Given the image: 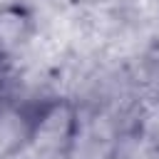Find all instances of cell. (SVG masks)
<instances>
[{"label":"cell","mask_w":159,"mask_h":159,"mask_svg":"<svg viewBox=\"0 0 159 159\" xmlns=\"http://www.w3.org/2000/svg\"><path fill=\"white\" fill-rule=\"evenodd\" d=\"M82 132L80 104L70 97L27 99V149L65 159L75 152Z\"/></svg>","instance_id":"obj_1"},{"label":"cell","mask_w":159,"mask_h":159,"mask_svg":"<svg viewBox=\"0 0 159 159\" xmlns=\"http://www.w3.org/2000/svg\"><path fill=\"white\" fill-rule=\"evenodd\" d=\"M37 17L30 2L7 0L0 5V57L10 62L35 35Z\"/></svg>","instance_id":"obj_2"},{"label":"cell","mask_w":159,"mask_h":159,"mask_svg":"<svg viewBox=\"0 0 159 159\" xmlns=\"http://www.w3.org/2000/svg\"><path fill=\"white\" fill-rule=\"evenodd\" d=\"M27 149V102L0 104V159Z\"/></svg>","instance_id":"obj_3"},{"label":"cell","mask_w":159,"mask_h":159,"mask_svg":"<svg viewBox=\"0 0 159 159\" xmlns=\"http://www.w3.org/2000/svg\"><path fill=\"white\" fill-rule=\"evenodd\" d=\"M7 65H10V62H5V60L0 57V82H2V75H5V70H7Z\"/></svg>","instance_id":"obj_4"}]
</instances>
